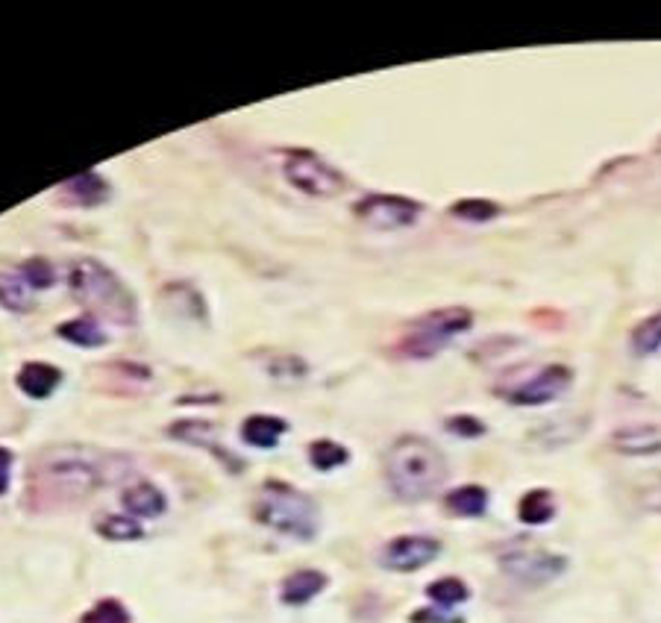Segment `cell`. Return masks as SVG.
I'll list each match as a JSON object with an SVG mask.
<instances>
[{"mask_svg": "<svg viewBox=\"0 0 661 623\" xmlns=\"http://www.w3.org/2000/svg\"><path fill=\"white\" fill-rule=\"evenodd\" d=\"M124 471H127L124 456L97 447H83V444L50 447L36 459L30 471L27 503L36 512L83 503L89 494H95L97 488H103Z\"/></svg>", "mask_w": 661, "mask_h": 623, "instance_id": "6da1fadb", "label": "cell"}, {"mask_svg": "<svg viewBox=\"0 0 661 623\" xmlns=\"http://www.w3.org/2000/svg\"><path fill=\"white\" fill-rule=\"evenodd\" d=\"M447 477L441 450L418 435H403L385 453V480L403 503H421L432 497Z\"/></svg>", "mask_w": 661, "mask_h": 623, "instance_id": "7a4b0ae2", "label": "cell"}, {"mask_svg": "<svg viewBox=\"0 0 661 623\" xmlns=\"http://www.w3.org/2000/svg\"><path fill=\"white\" fill-rule=\"evenodd\" d=\"M68 286H71V294L100 318L121 324V327L136 324V297L121 283V277H115V271H109L103 262L77 259L68 268Z\"/></svg>", "mask_w": 661, "mask_h": 623, "instance_id": "3957f363", "label": "cell"}, {"mask_svg": "<svg viewBox=\"0 0 661 623\" xmlns=\"http://www.w3.org/2000/svg\"><path fill=\"white\" fill-rule=\"evenodd\" d=\"M253 515L259 524L271 527L280 535H288V538H297V541L315 538L318 527H321V515H318L315 500L288 482H265L262 491L256 494Z\"/></svg>", "mask_w": 661, "mask_h": 623, "instance_id": "277c9868", "label": "cell"}, {"mask_svg": "<svg viewBox=\"0 0 661 623\" xmlns=\"http://www.w3.org/2000/svg\"><path fill=\"white\" fill-rule=\"evenodd\" d=\"M473 327V312L465 306H447L421 315L397 341V353L403 359H432L456 336Z\"/></svg>", "mask_w": 661, "mask_h": 623, "instance_id": "5b68a950", "label": "cell"}, {"mask_svg": "<svg viewBox=\"0 0 661 623\" xmlns=\"http://www.w3.org/2000/svg\"><path fill=\"white\" fill-rule=\"evenodd\" d=\"M283 174L297 192L312 194V197H335L344 192L341 171L332 168L330 162H324L318 153L303 150V147H294L285 153Z\"/></svg>", "mask_w": 661, "mask_h": 623, "instance_id": "8992f818", "label": "cell"}, {"mask_svg": "<svg viewBox=\"0 0 661 623\" xmlns=\"http://www.w3.org/2000/svg\"><path fill=\"white\" fill-rule=\"evenodd\" d=\"M500 565L503 571L518 579L523 585H544V582H553L556 576L562 574L567 568V562L556 553H547V550H538L532 547L529 541L515 544V547H506L503 556H500Z\"/></svg>", "mask_w": 661, "mask_h": 623, "instance_id": "52a82bcc", "label": "cell"}, {"mask_svg": "<svg viewBox=\"0 0 661 623\" xmlns=\"http://www.w3.org/2000/svg\"><path fill=\"white\" fill-rule=\"evenodd\" d=\"M356 218L374 230H403L418 221L421 203L397 194H368L356 203Z\"/></svg>", "mask_w": 661, "mask_h": 623, "instance_id": "ba28073f", "label": "cell"}, {"mask_svg": "<svg viewBox=\"0 0 661 623\" xmlns=\"http://www.w3.org/2000/svg\"><path fill=\"white\" fill-rule=\"evenodd\" d=\"M441 553V544L429 535H400L394 541L385 544L379 562L388 568V571H397V574H412V571H421L426 568L435 556Z\"/></svg>", "mask_w": 661, "mask_h": 623, "instance_id": "9c48e42d", "label": "cell"}, {"mask_svg": "<svg viewBox=\"0 0 661 623\" xmlns=\"http://www.w3.org/2000/svg\"><path fill=\"white\" fill-rule=\"evenodd\" d=\"M570 368L565 365H550V368H544V371H538V374H532L529 380H523L515 388H506V391H500L509 403H515V406H541V403H550V400H556V397H562L567 391V385H570Z\"/></svg>", "mask_w": 661, "mask_h": 623, "instance_id": "30bf717a", "label": "cell"}, {"mask_svg": "<svg viewBox=\"0 0 661 623\" xmlns=\"http://www.w3.org/2000/svg\"><path fill=\"white\" fill-rule=\"evenodd\" d=\"M609 444L620 456H656L661 453V427L641 424V427H623L612 432Z\"/></svg>", "mask_w": 661, "mask_h": 623, "instance_id": "8fae6325", "label": "cell"}, {"mask_svg": "<svg viewBox=\"0 0 661 623\" xmlns=\"http://www.w3.org/2000/svg\"><path fill=\"white\" fill-rule=\"evenodd\" d=\"M56 192H59L62 200H68L74 206H97V203H103L109 197V186H106V180L97 171H83V174L59 183Z\"/></svg>", "mask_w": 661, "mask_h": 623, "instance_id": "7c38bea8", "label": "cell"}, {"mask_svg": "<svg viewBox=\"0 0 661 623\" xmlns=\"http://www.w3.org/2000/svg\"><path fill=\"white\" fill-rule=\"evenodd\" d=\"M62 383V371L48 362H27L18 371V388L33 397V400H45Z\"/></svg>", "mask_w": 661, "mask_h": 623, "instance_id": "4fadbf2b", "label": "cell"}, {"mask_svg": "<svg viewBox=\"0 0 661 623\" xmlns=\"http://www.w3.org/2000/svg\"><path fill=\"white\" fill-rule=\"evenodd\" d=\"M124 509L133 515V518H159L165 509H168V500L165 494L153 485V482H136L124 491Z\"/></svg>", "mask_w": 661, "mask_h": 623, "instance_id": "5bb4252c", "label": "cell"}, {"mask_svg": "<svg viewBox=\"0 0 661 623\" xmlns=\"http://www.w3.org/2000/svg\"><path fill=\"white\" fill-rule=\"evenodd\" d=\"M285 432H288V424H285L283 418H274V415H250V418L244 421V427H241V438H244V444H250V447L271 450V447L280 444V438H283Z\"/></svg>", "mask_w": 661, "mask_h": 623, "instance_id": "9a60e30c", "label": "cell"}, {"mask_svg": "<svg viewBox=\"0 0 661 623\" xmlns=\"http://www.w3.org/2000/svg\"><path fill=\"white\" fill-rule=\"evenodd\" d=\"M324 588H327V576L321 574V571H309L306 568V571H294L291 576H285L280 597L288 606H303V603L315 600Z\"/></svg>", "mask_w": 661, "mask_h": 623, "instance_id": "2e32d148", "label": "cell"}, {"mask_svg": "<svg viewBox=\"0 0 661 623\" xmlns=\"http://www.w3.org/2000/svg\"><path fill=\"white\" fill-rule=\"evenodd\" d=\"M59 338L77 344V347H103L109 336L100 330V324L95 321V315H83V318H74V321H65L56 327Z\"/></svg>", "mask_w": 661, "mask_h": 623, "instance_id": "e0dca14e", "label": "cell"}, {"mask_svg": "<svg viewBox=\"0 0 661 623\" xmlns=\"http://www.w3.org/2000/svg\"><path fill=\"white\" fill-rule=\"evenodd\" d=\"M447 509L459 518H482L488 509V491L482 485H462L447 494Z\"/></svg>", "mask_w": 661, "mask_h": 623, "instance_id": "ac0fdd59", "label": "cell"}, {"mask_svg": "<svg viewBox=\"0 0 661 623\" xmlns=\"http://www.w3.org/2000/svg\"><path fill=\"white\" fill-rule=\"evenodd\" d=\"M556 515V506H553V494L544 491V488H532L529 494H523L518 503V518L529 527H538V524H547L550 518Z\"/></svg>", "mask_w": 661, "mask_h": 623, "instance_id": "d6986e66", "label": "cell"}, {"mask_svg": "<svg viewBox=\"0 0 661 623\" xmlns=\"http://www.w3.org/2000/svg\"><path fill=\"white\" fill-rule=\"evenodd\" d=\"M0 306L9 312H30L33 297H30V286L24 283L21 274H12V271L0 274Z\"/></svg>", "mask_w": 661, "mask_h": 623, "instance_id": "ffe728a7", "label": "cell"}, {"mask_svg": "<svg viewBox=\"0 0 661 623\" xmlns=\"http://www.w3.org/2000/svg\"><path fill=\"white\" fill-rule=\"evenodd\" d=\"M171 435L174 438H180V441H189V444H197V447H212V453H218L221 459H227L236 471H241V465L233 462L227 453H224V447H218V444H212L209 438L215 435V427L212 424H203V421H180V424H174L171 427Z\"/></svg>", "mask_w": 661, "mask_h": 623, "instance_id": "44dd1931", "label": "cell"}, {"mask_svg": "<svg viewBox=\"0 0 661 623\" xmlns=\"http://www.w3.org/2000/svg\"><path fill=\"white\" fill-rule=\"evenodd\" d=\"M426 594H429V600H432L435 606H441V609H453V606H459V603H465V600L471 597L468 585H465L462 579H456V576L435 579V582L426 588Z\"/></svg>", "mask_w": 661, "mask_h": 623, "instance_id": "7402d4cb", "label": "cell"}, {"mask_svg": "<svg viewBox=\"0 0 661 623\" xmlns=\"http://www.w3.org/2000/svg\"><path fill=\"white\" fill-rule=\"evenodd\" d=\"M347 450L338 444V441H330V438H318L312 447H309V462L318 468V471H332V468H341L347 462Z\"/></svg>", "mask_w": 661, "mask_h": 623, "instance_id": "603a6c76", "label": "cell"}, {"mask_svg": "<svg viewBox=\"0 0 661 623\" xmlns=\"http://www.w3.org/2000/svg\"><path fill=\"white\" fill-rule=\"evenodd\" d=\"M632 350L638 356H653L661 350V312L641 321L632 333Z\"/></svg>", "mask_w": 661, "mask_h": 623, "instance_id": "cb8c5ba5", "label": "cell"}, {"mask_svg": "<svg viewBox=\"0 0 661 623\" xmlns=\"http://www.w3.org/2000/svg\"><path fill=\"white\" fill-rule=\"evenodd\" d=\"M97 532L109 541H136L142 538L144 529L139 527V521L127 518V515H106L100 524H97Z\"/></svg>", "mask_w": 661, "mask_h": 623, "instance_id": "d4e9b609", "label": "cell"}, {"mask_svg": "<svg viewBox=\"0 0 661 623\" xmlns=\"http://www.w3.org/2000/svg\"><path fill=\"white\" fill-rule=\"evenodd\" d=\"M453 215L462 218V221H476V224H482V221L497 218V215H500V206H497L494 200L468 197V200H459V203L453 206Z\"/></svg>", "mask_w": 661, "mask_h": 623, "instance_id": "484cf974", "label": "cell"}, {"mask_svg": "<svg viewBox=\"0 0 661 623\" xmlns=\"http://www.w3.org/2000/svg\"><path fill=\"white\" fill-rule=\"evenodd\" d=\"M18 274L24 277L27 286L36 288V291L50 288L53 286V280H56V271H53V265H50L48 259H27V262L18 268Z\"/></svg>", "mask_w": 661, "mask_h": 623, "instance_id": "4316f807", "label": "cell"}, {"mask_svg": "<svg viewBox=\"0 0 661 623\" xmlns=\"http://www.w3.org/2000/svg\"><path fill=\"white\" fill-rule=\"evenodd\" d=\"M80 623H130V615H127V609L118 600H100L97 606H92L83 615Z\"/></svg>", "mask_w": 661, "mask_h": 623, "instance_id": "83f0119b", "label": "cell"}, {"mask_svg": "<svg viewBox=\"0 0 661 623\" xmlns=\"http://www.w3.org/2000/svg\"><path fill=\"white\" fill-rule=\"evenodd\" d=\"M447 430L462 435V438H479L485 432V424L479 418H471V415H456L447 421Z\"/></svg>", "mask_w": 661, "mask_h": 623, "instance_id": "f1b7e54d", "label": "cell"}, {"mask_svg": "<svg viewBox=\"0 0 661 623\" xmlns=\"http://www.w3.org/2000/svg\"><path fill=\"white\" fill-rule=\"evenodd\" d=\"M9 471H12V453L0 447V497L9 491Z\"/></svg>", "mask_w": 661, "mask_h": 623, "instance_id": "f546056e", "label": "cell"}, {"mask_svg": "<svg viewBox=\"0 0 661 623\" xmlns=\"http://www.w3.org/2000/svg\"><path fill=\"white\" fill-rule=\"evenodd\" d=\"M412 621L415 623H462L459 618H444L441 612H432V609H429V612H426V609L415 612V615H412Z\"/></svg>", "mask_w": 661, "mask_h": 623, "instance_id": "4dcf8cb0", "label": "cell"}]
</instances>
